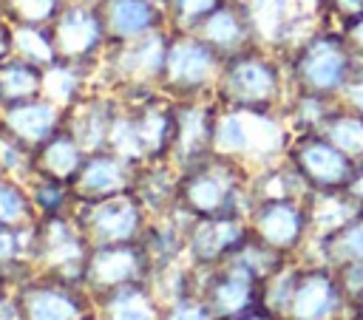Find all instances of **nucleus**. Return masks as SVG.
Returning a JSON list of instances; mask_svg holds the SVG:
<instances>
[{"instance_id":"obj_32","label":"nucleus","mask_w":363,"mask_h":320,"mask_svg":"<svg viewBox=\"0 0 363 320\" xmlns=\"http://www.w3.org/2000/svg\"><path fill=\"white\" fill-rule=\"evenodd\" d=\"M65 0H0L3 20L11 25H48Z\"/></svg>"},{"instance_id":"obj_19","label":"nucleus","mask_w":363,"mask_h":320,"mask_svg":"<svg viewBox=\"0 0 363 320\" xmlns=\"http://www.w3.org/2000/svg\"><path fill=\"white\" fill-rule=\"evenodd\" d=\"M116 113H119V96L113 91L108 88L85 91L71 108H65V127L79 139V144L88 153L105 150Z\"/></svg>"},{"instance_id":"obj_21","label":"nucleus","mask_w":363,"mask_h":320,"mask_svg":"<svg viewBox=\"0 0 363 320\" xmlns=\"http://www.w3.org/2000/svg\"><path fill=\"white\" fill-rule=\"evenodd\" d=\"M88 150L79 144V139L62 125L60 130H54L45 142H40L34 147V176H45L54 181H62L71 187L77 170L82 167Z\"/></svg>"},{"instance_id":"obj_6","label":"nucleus","mask_w":363,"mask_h":320,"mask_svg":"<svg viewBox=\"0 0 363 320\" xmlns=\"http://www.w3.org/2000/svg\"><path fill=\"white\" fill-rule=\"evenodd\" d=\"M57 62H68L96 74L105 51L108 34L96 0H65L60 14L48 23Z\"/></svg>"},{"instance_id":"obj_40","label":"nucleus","mask_w":363,"mask_h":320,"mask_svg":"<svg viewBox=\"0 0 363 320\" xmlns=\"http://www.w3.org/2000/svg\"><path fill=\"white\" fill-rule=\"evenodd\" d=\"M343 190L349 193V198H352V201H360V204H363V159H357L354 173H352L349 184H346Z\"/></svg>"},{"instance_id":"obj_35","label":"nucleus","mask_w":363,"mask_h":320,"mask_svg":"<svg viewBox=\"0 0 363 320\" xmlns=\"http://www.w3.org/2000/svg\"><path fill=\"white\" fill-rule=\"evenodd\" d=\"M326 244L349 261H363V221H346L343 227L332 229Z\"/></svg>"},{"instance_id":"obj_16","label":"nucleus","mask_w":363,"mask_h":320,"mask_svg":"<svg viewBox=\"0 0 363 320\" xmlns=\"http://www.w3.org/2000/svg\"><path fill=\"white\" fill-rule=\"evenodd\" d=\"M139 164L119 156L116 150H94L85 156L82 167L71 181L74 201H96L119 193H130Z\"/></svg>"},{"instance_id":"obj_33","label":"nucleus","mask_w":363,"mask_h":320,"mask_svg":"<svg viewBox=\"0 0 363 320\" xmlns=\"http://www.w3.org/2000/svg\"><path fill=\"white\" fill-rule=\"evenodd\" d=\"M224 0H164V17L173 31H196L201 20L216 11Z\"/></svg>"},{"instance_id":"obj_8","label":"nucleus","mask_w":363,"mask_h":320,"mask_svg":"<svg viewBox=\"0 0 363 320\" xmlns=\"http://www.w3.org/2000/svg\"><path fill=\"white\" fill-rule=\"evenodd\" d=\"M68 215L74 218V224L91 246L139 241L150 221L147 210L142 207L133 190L96 201H74Z\"/></svg>"},{"instance_id":"obj_10","label":"nucleus","mask_w":363,"mask_h":320,"mask_svg":"<svg viewBox=\"0 0 363 320\" xmlns=\"http://www.w3.org/2000/svg\"><path fill=\"white\" fill-rule=\"evenodd\" d=\"M153 278V261L145 241H125V244H105L91 246L82 286L96 297L130 283H145Z\"/></svg>"},{"instance_id":"obj_39","label":"nucleus","mask_w":363,"mask_h":320,"mask_svg":"<svg viewBox=\"0 0 363 320\" xmlns=\"http://www.w3.org/2000/svg\"><path fill=\"white\" fill-rule=\"evenodd\" d=\"M14 57V25L11 23H0V62Z\"/></svg>"},{"instance_id":"obj_31","label":"nucleus","mask_w":363,"mask_h":320,"mask_svg":"<svg viewBox=\"0 0 363 320\" xmlns=\"http://www.w3.org/2000/svg\"><path fill=\"white\" fill-rule=\"evenodd\" d=\"M28 193L40 210V215H68L74 207V193L68 184L45 178V176H31L28 181Z\"/></svg>"},{"instance_id":"obj_38","label":"nucleus","mask_w":363,"mask_h":320,"mask_svg":"<svg viewBox=\"0 0 363 320\" xmlns=\"http://www.w3.org/2000/svg\"><path fill=\"white\" fill-rule=\"evenodd\" d=\"M320 6H326L329 11L340 14L343 20L346 17H354V14H363V0H318Z\"/></svg>"},{"instance_id":"obj_22","label":"nucleus","mask_w":363,"mask_h":320,"mask_svg":"<svg viewBox=\"0 0 363 320\" xmlns=\"http://www.w3.org/2000/svg\"><path fill=\"white\" fill-rule=\"evenodd\" d=\"M96 320H162V300L150 280L96 295Z\"/></svg>"},{"instance_id":"obj_4","label":"nucleus","mask_w":363,"mask_h":320,"mask_svg":"<svg viewBox=\"0 0 363 320\" xmlns=\"http://www.w3.org/2000/svg\"><path fill=\"white\" fill-rule=\"evenodd\" d=\"M278 96H281V68L275 65V59L261 54L258 45L224 59L216 85V102L221 108L272 113Z\"/></svg>"},{"instance_id":"obj_34","label":"nucleus","mask_w":363,"mask_h":320,"mask_svg":"<svg viewBox=\"0 0 363 320\" xmlns=\"http://www.w3.org/2000/svg\"><path fill=\"white\" fill-rule=\"evenodd\" d=\"M162 320H216V314L210 312V306L201 300L199 292H187L162 306Z\"/></svg>"},{"instance_id":"obj_20","label":"nucleus","mask_w":363,"mask_h":320,"mask_svg":"<svg viewBox=\"0 0 363 320\" xmlns=\"http://www.w3.org/2000/svg\"><path fill=\"white\" fill-rule=\"evenodd\" d=\"M96 6L105 23L108 45L130 42L145 34L170 28L164 8L153 0H96Z\"/></svg>"},{"instance_id":"obj_17","label":"nucleus","mask_w":363,"mask_h":320,"mask_svg":"<svg viewBox=\"0 0 363 320\" xmlns=\"http://www.w3.org/2000/svg\"><path fill=\"white\" fill-rule=\"evenodd\" d=\"M193 34H199L221 59H230L258 45V34L244 0H224L216 11L201 20Z\"/></svg>"},{"instance_id":"obj_24","label":"nucleus","mask_w":363,"mask_h":320,"mask_svg":"<svg viewBox=\"0 0 363 320\" xmlns=\"http://www.w3.org/2000/svg\"><path fill=\"white\" fill-rule=\"evenodd\" d=\"M43 85L45 68L14 54L11 59L0 62V110L43 96Z\"/></svg>"},{"instance_id":"obj_15","label":"nucleus","mask_w":363,"mask_h":320,"mask_svg":"<svg viewBox=\"0 0 363 320\" xmlns=\"http://www.w3.org/2000/svg\"><path fill=\"white\" fill-rule=\"evenodd\" d=\"M250 238V224L244 215H213L190 218L187 227V263L193 269H210L230 258Z\"/></svg>"},{"instance_id":"obj_30","label":"nucleus","mask_w":363,"mask_h":320,"mask_svg":"<svg viewBox=\"0 0 363 320\" xmlns=\"http://www.w3.org/2000/svg\"><path fill=\"white\" fill-rule=\"evenodd\" d=\"M14 54L43 68L54 65L57 54L48 25H14Z\"/></svg>"},{"instance_id":"obj_44","label":"nucleus","mask_w":363,"mask_h":320,"mask_svg":"<svg viewBox=\"0 0 363 320\" xmlns=\"http://www.w3.org/2000/svg\"><path fill=\"white\" fill-rule=\"evenodd\" d=\"M0 23H3V11H0Z\"/></svg>"},{"instance_id":"obj_7","label":"nucleus","mask_w":363,"mask_h":320,"mask_svg":"<svg viewBox=\"0 0 363 320\" xmlns=\"http://www.w3.org/2000/svg\"><path fill=\"white\" fill-rule=\"evenodd\" d=\"M17 320H96V300L82 283L26 275L11 286Z\"/></svg>"},{"instance_id":"obj_11","label":"nucleus","mask_w":363,"mask_h":320,"mask_svg":"<svg viewBox=\"0 0 363 320\" xmlns=\"http://www.w3.org/2000/svg\"><path fill=\"white\" fill-rule=\"evenodd\" d=\"M289 164L303 178V184L323 193H335L349 184L357 159L343 153L320 130H303L289 144Z\"/></svg>"},{"instance_id":"obj_14","label":"nucleus","mask_w":363,"mask_h":320,"mask_svg":"<svg viewBox=\"0 0 363 320\" xmlns=\"http://www.w3.org/2000/svg\"><path fill=\"white\" fill-rule=\"evenodd\" d=\"M278 127L272 122V113H258V110H235V108H221L216 116V139L213 150L230 159H238L244 164L247 156L252 153H269L278 147Z\"/></svg>"},{"instance_id":"obj_27","label":"nucleus","mask_w":363,"mask_h":320,"mask_svg":"<svg viewBox=\"0 0 363 320\" xmlns=\"http://www.w3.org/2000/svg\"><path fill=\"white\" fill-rule=\"evenodd\" d=\"M0 176L28 181L34 176V147L17 136L3 119H0Z\"/></svg>"},{"instance_id":"obj_36","label":"nucleus","mask_w":363,"mask_h":320,"mask_svg":"<svg viewBox=\"0 0 363 320\" xmlns=\"http://www.w3.org/2000/svg\"><path fill=\"white\" fill-rule=\"evenodd\" d=\"M343 37H346V42L352 45L354 54H363V14H354V17L343 20Z\"/></svg>"},{"instance_id":"obj_18","label":"nucleus","mask_w":363,"mask_h":320,"mask_svg":"<svg viewBox=\"0 0 363 320\" xmlns=\"http://www.w3.org/2000/svg\"><path fill=\"white\" fill-rule=\"evenodd\" d=\"M303 210L295 201V195H278V198H255L250 210V235L261 244L284 252L298 244L303 232Z\"/></svg>"},{"instance_id":"obj_12","label":"nucleus","mask_w":363,"mask_h":320,"mask_svg":"<svg viewBox=\"0 0 363 320\" xmlns=\"http://www.w3.org/2000/svg\"><path fill=\"white\" fill-rule=\"evenodd\" d=\"M216 116L218 102L216 96L201 99H173V142L167 161H173L179 170L207 159L216 139Z\"/></svg>"},{"instance_id":"obj_26","label":"nucleus","mask_w":363,"mask_h":320,"mask_svg":"<svg viewBox=\"0 0 363 320\" xmlns=\"http://www.w3.org/2000/svg\"><path fill=\"white\" fill-rule=\"evenodd\" d=\"M40 218L43 215L28 193V184L0 176V224L14 229H31Z\"/></svg>"},{"instance_id":"obj_25","label":"nucleus","mask_w":363,"mask_h":320,"mask_svg":"<svg viewBox=\"0 0 363 320\" xmlns=\"http://www.w3.org/2000/svg\"><path fill=\"white\" fill-rule=\"evenodd\" d=\"M337 303V289L323 272H309L303 278H295L289 309L295 320H320L326 317Z\"/></svg>"},{"instance_id":"obj_29","label":"nucleus","mask_w":363,"mask_h":320,"mask_svg":"<svg viewBox=\"0 0 363 320\" xmlns=\"http://www.w3.org/2000/svg\"><path fill=\"white\" fill-rule=\"evenodd\" d=\"M28 238L31 229H14L0 224V278L17 283L28 275Z\"/></svg>"},{"instance_id":"obj_28","label":"nucleus","mask_w":363,"mask_h":320,"mask_svg":"<svg viewBox=\"0 0 363 320\" xmlns=\"http://www.w3.org/2000/svg\"><path fill=\"white\" fill-rule=\"evenodd\" d=\"M329 142H335L352 159H363V116L354 110H329L318 127Z\"/></svg>"},{"instance_id":"obj_37","label":"nucleus","mask_w":363,"mask_h":320,"mask_svg":"<svg viewBox=\"0 0 363 320\" xmlns=\"http://www.w3.org/2000/svg\"><path fill=\"white\" fill-rule=\"evenodd\" d=\"M343 96H346V105L363 116V74H352V79L343 85Z\"/></svg>"},{"instance_id":"obj_1","label":"nucleus","mask_w":363,"mask_h":320,"mask_svg":"<svg viewBox=\"0 0 363 320\" xmlns=\"http://www.w3.org/2000/svg\"><path fill=\"white\" fill-rule=\"evenodd\" d=\"M247 195V170L238 159L210 153L207 159L179 170L176 210L187 218L244 215L241 201Z\"/></svg>"},{"instance_id":"obj_9","label":"nucleus","mask_w":363,"mask_h":320,"mask_svg":"<svg viewBox=\"0 0 363 320\" xmlns=\"http://www.w3.org/2000/svg\"><path fill=\"white\" fill-rule=\"evenodd\" d=\"M167 37H170V28H162V31L145 34V37L130 40V42L108 45V51L96 68L105 76V88L108 91L156 88L159 74H162V62H164Z\"/></svg>"},{"instance_id":"obj_42","label":"nucleus","mask_w":363,"mask_h":320,"mask_svg":"<svg viewBox=\"0 0 363 320\" xmlns=\"http://www.w3.org/2000/svg\"><path fill=\"white\" fill-rule=\"evenodd\" d=\"M11 286H14V283H11V280H9V278H0V300H3V297H9V295H11Z\"/></svg>"},{"instance_id":"obj_23","label":"nucleus","mask_w":363,"mask_h":320,"mask_svg":"<svg viewBox=\"0 0 363 320\" xmlns=\"http://www.w3.org/2000/svg\"><path fill=\"white\" fill-rule=\"evenodd\" d=\"M0 119L17 136H23L31 147H37L40 142H45L54 130H60L65 125V108H60L57 102H51L45 96H37V99H28L23 105L0 110Z\"/></svg>"},{"instance_id":"obj_41","label":"nucleus","mask_w":363,"mask_h":320,"mask_svg":"<svg viewBox=\"0 0 363 320\" xmlns=\"http://www.w3.org/2000/svg\"><path fill=\"white\" fill-rule=\"evenodd\" d=\"M224 320H269V312H264V309H247V312L233 314V317H224Z\"/></svg>"},{"instance_id":"obj_43","label":"nucleus","mask_w":363,"mask_h":320,"mask_svg":"<svg viewBox=\"0 0 363 320\" xmlns=\"http://www.w3.org/2000/svg\"><path fill=\"white\" fill-rule=\"evenodd\" d=\"M153 3H159V6H164V0H153Z\"/></svg>"},{"instance_id":"obj_2","label":"nucleus","mask_w":363,"mask_h":320,"mask_svg":"<svg viewBox=\"0 0 363 320\" xmlns=\"http://www.w3.org/2000/svg\"><path fill=\"white\" fill-rule=\"evenodd\" d=\"M221 68H224V59L199 34L170 28L156 91L167 99L216 96Z\"/></svg>"},{"instance_id":"obj_5","label":"nucleus","mask_w":363,"mask_h":320,"mask_svg":"<svg viewBox=\"0 0 363 320\" xmlns=\"http://www.w3.org/2000/svg\"><path fill=\"white\" fill-rule=\"evenodd\" d=\"M354 51L343 34L320 31L303 40L292 57V79L301 93L335 96L354 74Z\"/></svg>"},{"instance_id":"obj_3","label":"nucleus","mask_w":363,"mask_h":320,"mask_svg":"<svg viewBox=\"0 0 363 320\" xmlns=\"http://www.w3.org/2000/svg\"><path fill=\"white\" fill-rule=\"evenodd\" d=\"M91 244L71 215H43L28 238V275L82 283Z\"/></svg>"},{"instance_id":"obj_13","label":"nucleus","mask_w":363,"mask_h":320,"mask_svg":"<svg viewBox=\"0 0 363 320\" xmlns=\"http://www.w3.org/2000/svg\"><path fill=\"white\" fill-rule=\"evenodd\" d=\"M258 283L261 278L244 266L238 258H224L221 263L204 269V278L196 280V292L210 306L216 320L241 314L247 309H255L258 300Z\"/></svg>"}]
</instances>
